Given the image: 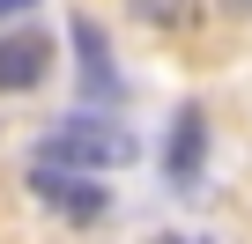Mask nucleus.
<instances>
[{
	"mask_svg": "<svg viewBox=\"0 0 252 244\" xmlns=\"http://www.w3.org/2000/svg\"><path fill=\"white\" fill-rule=\"evenodd\" d=\"M23 8H37V0H0V15H23Z\"/></svg>",
	"mask_w": 252,
	"mask_h": 244,
	"instance_id": "7",
	"label": "nucleus"
},
{
	"mask_svg": "<svg viewBox=\"0 0 252 244\" xmlns=\"http://www.w3.org/2000/svg\"><path fill=\"white\" fill-rule=\"evenodd\" d=\"M126 8H134L149 30H200V15H208V0H126Z\"/></svg>",
	"mask_w": 252,
	"mask_h": 244,
	"instance_id": "6",
	"label": "nucleus"
},
{
	"mask_svg": "<svg viewBox=\"0 0 252 244\" xmlns=\"http://www.w3.org/2000/svg\"><path fill=\"white\" fill-rule=\"evenodd\" d=\"M52 74V37L45 30H8L0 37V96H23Z\"/></svg>",
	"mask_w": 252,
	"mask_h": 244,
	"instance_id": "4",
	"label": "nucleus"
},
{
	"mask_svg": "<svg viewBox=\"0 0 252 244\" xmlns=\"http://www.w3.org/2000/svg\"><path fill=\"white\" fill-rule=\"evenodd\" d=\"M163 244H208V237H163Z\"/></svg>",
	"mask_w": 252,
	"mask_h": 244,
	"instance_id": "8",
	"label": "nucleus"
},
{
	"mask_svg": "<svg viewBox=\"0 0 252 244\" xmlns=\"http://www.w3.org/2000/svg\"><path fill=\"white\" fill-rule=\"evenodd\" d=\"M37 156H52V163H67V170H119V163H134V156H141V141L126 134L119 118L74 111V118H60V126H45Z\"/></svg>",
	"mask_w": 252,
	"mask_h": 244,
	"instance_id": "1",
	"label": "nucleus"
},
{
	"mask_svg": "<svg viewBox=\"0 0 252 244\" xmlns=\"http://www.w3.org/2000/svg\"><path fill=\"white\" fill-rule=\"evenodd\" d=\"M200 156H208V118H200V104H186L171 118V141H163V178L171 185H200Z\"/></svg>",
	"mask_w": 252,
	"mask_h": 244,
	"instance_id": "5",
	"label": "nucleus"
},
{
	"mask_svg": "<svg viewBox=\"0 0 252 244\" xmlns=\"http://www.w3.org/2000/svg\"><path fill=\"white\" fill-rule=\"evenodd\" d=\"M67 37H74V59H82V96H89V104H119V96H126V81H119V59H111L104 30H96L89 15H74V23H67Z\"/></svg>",
	"mask_w": 252,
	"mask_h": 244,
	"instance_id": "3",
	"label": "nucleus"
},
{
	"mask_svg": "<svg viewBox=\"0 0 252 244\" xmlns=\"http://www.w3.org/2000/svg\"><path fill=\"white\" fill-rule=\"evenodd\" d=\"M230 8H237V15H252V0H230Z\"/></svg>",
	"mask_w": 252,
	"mask_h": 244,
	"instance_id": "9",
	"label": "nucleus"
},
{
	"mask_svg": "<svg viewBox=\"0 0 252 244\" xmlns=\"http://www.w3.org/2000/svg\"><path fill=\"white\" fill-rule=\"evenodd\" d=\"M30 192H37L52 215H67V222H96V215L111 207V185H96V170H67V163H52V156L30 163Z\"/></svg>",
	"mask_w": 252,
	"mask_h": 244,
	"instance_id": "2",
	"label": "nucleus"
}]
</instances>
